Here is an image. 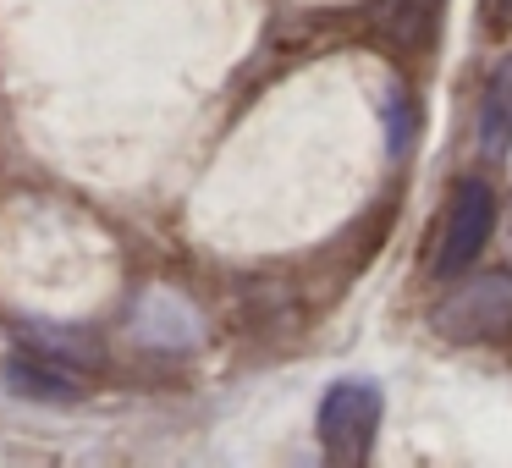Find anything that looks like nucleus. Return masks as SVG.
<instances>
[{"mask_svg":"<svg viewBox=\"0 0 512 468\" xmlns=\"http://www.w3.org/2000/svg\"><path fill=\"white\" fill-rule=\"evenodd\" d=\"M430 325L457 347H507L512 342V270L463 276L435 303Z\"/></svg>","mask_w":512,"mask_h":468,"instance_id":"nucleus-1","label":"nucleus"},{"mask_svg":"<svg viewBox=\"0 0 512 468\" xmlns=\"http://www.w3.org/2000/svg\"><path fill=\"white\" fill-rule=\"evenodd\" d=\"M380 413H386V402H380V386L375 380H336L331 391L320 397V446L331 463H369V452H375V435H380Z\"/></svg>","mask_w":512,"mask_h":468,"instance_id":"nucleus-2","label":"nucleus"},{"mask_svg":"<svg viewBox=\"0 0 512 468\" xmlns=\"http://www.w3.org/2000/svg\"><path fill=\"white\" fill-rule=\"evenodd\" d=\"M490 232H496V193H490V182L463 177L452 188V199H446V210H441L430 270L435 276H463L479 259V248L490 243Z\"/></svg>","mask_w":512,"mask_h":468,"instance_id":"nucleus-3","label":"nucleus"},{"mask_svg":"<svg viewBox=\"0 0 512 468\" xmlns=\"http://www.w3.org/2000/svg\"><path fill=\"white\" fill-rule=\"evenodd\" d=\"M6 380H12L17 397H34V402H72L83 391L78 369L56 364V358H45L39 347H23V353L6 364Z\"/></svg>","mask_w":512,"mask_h":468,"instance_id":"nucleus-4","label":"nucleus"},{"mask_svg":"<svg viewBox=\"0 0 512 468\" xmlns=\"http://www.w3.org/2000/svg\"><path fill=\"white\" fill-rule=\"evenodd\" d=\"M479 149L485 155H507L512 149V56L490 72L485 105H479Z\"/></svg>","mask_w":512,"mask_h":468,"instance_id":"nucleus-5","label":"nucleus"},{"mask_svg":"<svg viewBox=\"0 0 512 468\" xmlns=\"http://www.w3.org/2000/svg\"><path fill=\"white\" fill-rule=\"evenodd\" d=\"M386 116H391V155H402V149H408V133H413L408 100H402V94H391V100H386Z\"/></svg>","mask_w":512,"mask_h":468,"instance_id":"nucleus-6","label":"nucleus"},{"mask_svg":"<svg viewBox=\"0 0 512 468\" xmlns=\"http://www.w3.org/2000/svg\"><path fill=\"white\" fill-rule=\"evenodd\" d=\"M485 17L490 28H512V0H485Z\"/></svg>","mask_w":512,"mask_h":468,"instance_id":"nucleus-7","label":"nucleus"}]
</instances>
